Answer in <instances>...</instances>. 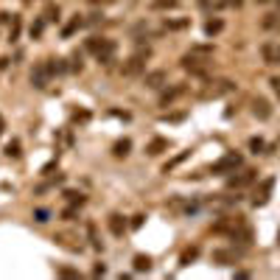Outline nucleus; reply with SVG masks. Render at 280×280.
<instances>
[{"label":"nucleus","mask_w":280,"mask_h":280,"mask_svg":"<svg viewBox=\"0 0 280 280\" xmlns=\"http://www.w3.org/2000/svg\"><path fill=\"white\" fill-rule=\"evenodd\" d=\"M87 51H93L101 64H110L112 56H115V42H112V39H104V37H90L87 39Z\"/></svg>","instance_id":"f257e3e1"},{"label":"nucleus","mask_w":280,"mask_h":280,"mask_svg":"<svg viewBox=\"0 0 280 280\" xmlns=\"http://www.w3.org/2000/svg\"><path fill=\"white\" fill-rule=\"evenodd\" d=\"M207 64H210V56H205V53H196V51H190L182 56V68L190 70L193 76H205L207 73Z\"/></svg>","instance_id":"f03ea898"},{"label":"nucleus","mask_w":280,"mask_h":280,"mask_svg":"<svg viewBox=\"0 0 280 280\" xmlns=\"http://www.w3.org/2000/svg\"><path fill=\"white\" fill-rule=\"evenodd\" d=\"M235 90V84L230 79H219V81H210V84L205 87V90L199 93V98L202 101H210V98H222V95H227V93H233Z\"/></svg>","instance_id":"7ed1b4c3"},{"label":"nucleus","mask_w":280,"mask_h":280,"mask_svg":"<svg viewBox=\"0 0 280 280\" xmlns=\"http://www.w3.org/2000/svg\"><path fill=\"white\" fill-rule=\"evenodd\" d=\"M241 165V154L238 152H227L224 157H219L216 163L210 165L213 174H235V168Z\"/></svg>","instance_id":"20e7f679"},{"label":"nucleus","mask_w":280,"mask_h":280,"mask_svg":"<svg viewBox=\"0 0 280 280\" xmlns=\"http://www.w3.org/2000/svg\"><path fill=\"white\" fill-rule=\"evenodd\" d=\"M146 59H148V51L146 53H135V56H129L126 62H123V76H140L143 70H146Z\"/></svg>","instance_id":"39448f33"},{"label":"nucleus","mask_w":280,"mask_h":280,"mask_svg":"<svg viewBox=\"0 0 280 280\" xmlns=\"http://www.w3.org/2000/svg\"><path fill=\"white\" fill-rule=\"evenodd\" d=\"M216 233H230L235 238V233H247V230H244V222H241V216H227V219H222V222L216 224Z\"/></svg>","instance_id":"423d86ee"},{"label":"nucleus","mask_w":280,"mask_h":280,"mask_svg":"<svg viewBox=\"0 0 280 280\" xmlns=\"http://www.w3.org/2000/svg\"><path fill=\"white\" fill-rule=\"evenodd\" d=\"M51 76H53V73H51V68H48V62H39L37 68H34V73H31V84L42 90V87H48Z\"/></svg>","instance_id":"0eeeda50"},{"label":"nucleus","mask_w":280,"mask_h":280,"mask_svg":"<svg viewBox=\"0 0 280 280\" xmlns=\"http://www.w3.org/2000/svg\"><path fill=\"white\" fill-rule=\"evenodd\" d=\"M272 188H275V180H264V182H261V188L255 190V196H252V205H255V207L266 205V202H269Z\"/></svg>","instance_id":"6e6552de"},{"label":"nucleus","mask_w":280,"mask_h":280,"mask_svg":"<svg viewBox=\"0 0 280 280\" xmlns=\"http://www.w3.org/2000/svg\"><path fill=\"white\" fill-rule=\"evenodd\" d=\"M252 112H255V118H261V121H269V118H272L269 101H266V98H255L252 101Z\"/></svg>","instance_id":"1a4fd4ad"},{"label":"nucleus","mask_w":280,"mask_h":280,"mask_svg":"<svg viewBox=\"0 0 280 280\" xmlns=\"http://www.w3.org/2000/svg\"><path fill=\"white\" fill-rule=\"evenodd\" d=\"M165 81H168V73H165V70H152V73H146V87H152V90H160Z\"/></svg>","instance_id":"9d476101"},{"label":"nucleus","mask_w":280,"mask_h":280,"mask_svg":"<svg viewBox=\"0 0 280 280\" xmlns=\"http://www.w3.org/2000/svg\"><path fill=\"white\" fill-rule=\"evenodd\" d=\"M238 255H241V252H235V249H216V252H213V261L222 264V266H227V264H235Z\"/></svg>","instance_id":"9b49d317"},{"label":"nucleus","mask_w":280,"mask_h":280,"mask_svg":"<svg viewBox=\"0 0 280 280\" xmlns=\"http://www.w3.org/2000/svg\"><path fill=\"white\" fill-rule=\"evenodd\" d=\"M252 180H255V171H252V168H244L238 177H230L227 185H230V188H244V185H249Z\"/></svg>","instance_id":"f8f14e48"},{"label":"nucleus","mask_w":280,"mask_h":280,"mask_svg":"<svg viewBox=\"0 0 280 280\" xmlns=\"http://www.w3.org/2000/svg\"><path fill=\"white\" fill-rule=\"evenodd\" d=\"M165 148H168V140H165V138H157V140H152V143L146 146V154H148V157H157V154L165 152Z\"/></svg>","instance_id":"ddd939ff"},{"label":"nucleus","mask_w":280,"mask_h":280,"mask_svg":"<svg viewBox=\"0 0 280 280\" xmlns=\"http://www.w3.org/2000/svg\"><path fill=\"white\" fill-rule=\"evenodd\" d=\"M110 230H112L115 235H123V230H126V222H123V216L112 213V216H110Z\"/></svg>","instance_id":"4468645a"},{"label":"nucleus","mask_w":280,"mask_h":280,"mask_svg":"<svg viewBox=\"0 0 280 280\" xmlns=\"http://www.w3.org/2000/svg\"><path fill=\"white\" fill-rule=\"evenodd\" d=\"M177 6H180V0H152V11H168Z\"/></svg>","instance_id":"2eb2a0df"},{"label":"nucleus","mask_w":280,"mask_h":280,"mask_svg":"<svg viewBox=\"0 0 280 280\" xmlns=\"http://www.w3.org/2000/svg\"><path fill=\"white\" fill-rule=\"evenodd\" d=\"M81 26H84V20H81V14H76V17H73V20H70V23H68V26H64V28H62V37H70V34H73V31H79V28H81Z\"/></svg>","instance_id":"dca6fc26"},{"label":"nucleus","mask_w":280,"mask_h":280,"mask_svg":"<svg viewBox=\"0 0 280 280\" xmlns=\"http://www.w3.org/2000/svg\"><path fill=\"white\" fill-rule=\"evenodd\" d=\"M199 6L205 11H222L224 6H227V0H199Z\"/></svg>","instance_id":"f3484780"},{"label":"nucleus","mask_w":280,"mask_h":280,"mask_svg":"<svg viewBox=\"0 0 280 280\" xmlns=\"http://www.w3.org/2000/svg\"><path fill=\"white\" fill-rule=\"evenodd\" d=\"M20 26H23L20 14H11V26H9V39H11V42H14L17 37H20Z\"/></svg>","instance_id":"a211bd4d"},{"label":"nucleus","mask_w":280,"mask_h":280,"mask_svg":"<svg viewBox=\"0 0 280 280\" xmlns=\"http://www.w3.org/2000/svg\"><path fill=\"white\" fill-rule=\"evenodd\" d=\"M152 269V258L148 255H135V272H148Z\"/></svg>","instance_id":"6ab92c4d"},{"label":"nucleus","mask_w":280,"mask_h":280,"mask_svg":"<svg viewBox=\"0 0 280 280\" xmlns=\"http://www.w3.org/2000/svg\"><path fill=\"white\" fill-rule=\"evenodd\" d=\"M188 26H190L188 17H180V20H165V28H168V31H182V28H188Z\"/></svg>","instance_id":"aec40b11"},{"label":"nucleus","mask_w":280,"mask_h":280,"mask_svg":"<svg viewBox=\"0 0 280 280\" xmlns=\"http://www.w3.org/2000/svg\"><path fill=\"white\" fill-rule=\"evenodd\" d=\"M180 93H182V87H171V90H165L163 95H160V104H163V106H168V104H171V101H174Z\"/></svg>","instance_id":"412c9836"},{"label":"nucleus","mask_w":280,"mask_h":280,"mask_svg":"<svg viewBox=\"0 0 280 280\" xmlns=\"http://www.w3.org/2000/svg\"><path fill=\"white\" fill-rule=\"evenodd\" d=\"M196 255H199V247H190V249H185V252H182V258H180V266H188L190 261H196Z\"/></svg>","instance_id":"4be33fe9"},{"label":"nucleus","mask_w":280,"mask_h":280,"mask_svg":"<svg viewBox=\"0 0 280 280\" xmlns=\"http://www.w3.org/2000/svg\"><path fill=\"white\" fill-rule=\"evenodd\" d=\"M224 28V23L222 20H207V26H205V34L207 37H213V34H219Z\"/></svg>","instance_id":"5701e85b"},{"label":"nucleus","mask_w":280,"mask_h":280,"mask_svg":"<svg viewBox=\"0 0 280 280\" xmlns=\"http://www.w3.org/2000/svg\"><path fill=\"white\" fill-rule=\"evenodd\" d=\"M129 148H132V143H129V140H118L115 143V157H126Z\"/></svg>","instance_id":"b1692460"},{"label":"nucleus","mask_w":280,"mask_h":280,"mask_svg":"<svg viewBox=\"0 0 280 280\" xmlns=\"http://www.w3.org/2000/svg\"><path fill=\"white\" fill-rule=\"evenodd\" d=\"M48 62V68H51V73L56 76V73H64V64H62V59H45Z\"/></svg>","instance_id":"393cba45"},{"label":"nucleus","mask_w":280,"mask_h":280,"mask_svg":"<svg viewBox=\"0 0 280 280\" xmlns=\"http://www.w3.org/2000/svg\"><path fill=\"white\" fill-rule=\"evenodd\" d=\"M45 20H59V6L48 3V9H45Z\"/></svg>","instance_id":"a878e982"},{"label":"nucleus","mask_w":280,"mask_h":280,"mask_svg":"<svg viewBox=\"0 0 280 280\" xmlns=\"http://www.w3.org/2000/svg\"><path fill=\"white\" fill-rule=\"evenodd\" d=\"M6 154H9V157H20V143L11 140L9 146H6Z\"/></svg>","instance_id":"bb28decb"},{"label":"nucleus","mask_w":280,"mask_h":280,"mask_svg":"<svg viewBox=\"0 0 280 280\" xmlns=\"http://www.w3.org/2000/svg\"><path fill=\"white\" fill-rule=\"evenodd\" d=\"M64 196H68V199L73 202V205H84V196H81V193H76V190H68Z\"/></svg>","instance_id":"cd10ccee"},{"label":"nucleus","mask_w":280,"mask_h":280,"mask_svg":"<svg viewBox=\"0 0 280 280\" xmlns=\"http://www.w3.org/2000/svg\"><path fill=\"white\" fill-rule=\"evenodd\" d=\"M87 233H90L93 247H95V249H101V241H98V235H95V224H87Z\"/></svg>","instance_id":"c85d7f7f"},{"label":"nucleus","mask_w":280,"mask_h":280,"mask_svg":"<svg viewBox=\"0 0 280 280\" xmlns=\"http://www.w3.org/2000/svg\"><path fill=\"white\" fill-rule=\"evenodd\" d=\"M264 146H266V143L261 140V138H252V140H249V148H252L255 154H258V152H264Z\"/></svg>","instance_id":"c756f323"},{"label":"nucleus","mask_w":280,"mask_h":280,"mask_svg":"<svg viewBox=\"0 0 280 280\" xmlns=\"http://www.w3.org/2000/svg\"><path fill=\"white\" fill-rule=\"evenodd\" d=\"M42 28H45V20H37L31 26V37H39V34H42Z\"/></svg>","instance_id":"7c9ffc66"},{"label":"nucleus","mask_w":280,"mask_h":280,"mask_svg":"<svg viewBox=\"0 0 280 280\" xmlns=\"http://www.w3.org/2000/svg\"><path fill=\"white\" fill-rule=\"evenodd\" d=\"M56 272H59L62 277H79V272H76V269H68V266H62V269H56Z\"/></svg>","instance_id":"2f4dec72"},{"label":"nucleus","mask_w":280,"mask_h":280,"mask_svg":"<svg viewBox=\"0 0 280 280\" xmlns=\"http://www.w3.org/2000/svg\"><path fill=\"white\" fill-rule=\"evenodd\" d=\"M48 216H51V213H48V210H42V207H39V210L34 213V219H37V222H48Z\"/></svg>","instance_id":"473e14b6"},{"label":"nucleus","mask_w":280,"mask_h":280,"mask_svg":"<svg viewBox=\"0 0 280 280\" xmlns=\"http://www.w3.org/2000/svg\"><path fill=\"white\" fill-rule=\"evenodd\" d=\"M70 68H73V70H81V68H84V64H81V56H79V53H73V64H70Z\"/></svg>","instance_id":"72a5a7b5"},{"label":"nucleus","mask_w":280,"mask_h":280,"mask_svg":"<svg viewBox=\"0 0 280 280\" xmlns=\"http://www.w3.org/2000/svg\"><path fill=\"white\" fill-rule=\"evenodd\" d=\"M269 84H272V90H275V95H277V98H280V79H272Z\"/></svg>","instance_id":"f704fd0d"},{"label":"nucleus","mask_w":280,"mask_h":280,"mask_svg":"<svg viewBox=\"0 0 280 280\" xmlns=\"http://www.w3.org/2000/svg\"><path fill=\"white\" fill-rule=\"evenodd\" d=\"M93 275H106V266H104V264H98V266L93 269Z\"/></svg>","instance_id":"c9c22d12"},{"label":"nucleus","mask_w":280,"mask_h":280,"mask_svg":"<svg viewBox=\"0 0 280 280\" xmlns=\"http://www.w3.org/2000/svg\"><path fill=\"white\" fill-rule=\"evenodd\" d=\"M227 6H241V0H227Z\"/></svg>","instance_id":"e433bc0d"},{"label":"nucleus","mask_w":280,"mask_h":280,"mask_svg":"<svg viewBox=\"0 0 280 280\" xmlns=\"http://www.w3.org/2000/svg\"><path fill=\"white\" fill-rule=\"evenodd\" d=\"M3 129H6V123H3V118H0V135H3Z\"/></svg>","instance_id":"4c0bfd02"},{"label":"nucleus","mask_w":280,"mask_h":280,"mask_svg":"<svg viewBox=\"0 0 280 280\" xmlns=\"http://www.w3.org/2000/svg\"><path fill=\"white\" fill-rule=\"evenodd\" d=\"M255 3H269V0H255Z\"/></svg>","instance_id":"58836bf2"},{"label":"nucleus","mask_w":280,"mask_h":280,"mask_svg":"<svg viewBox=\"0 0 280 280\" xmlns=\"http://www.w3.org/2000/svg\"><path fill=\"white\" fill-rule=\"evenodd\" d=\"M90 3H104V0H90Z\"/></svg>","instance_id":"ea45409f"},{"label":"nucleus","mask_w":280,"mask_h":280,"mask_svg":"<svg viewBox=\"0 0 280 280\" xmlns=\"http://www.w3.org/2000/svg\"><path fill=\"white\" fill-rule=\"evenodd\" d=\"M277 62H280V51H277Z\"/></svg>","instance_id":"a19ab883"},{"label":"nucleus","mask_w":280,"mask_h":280,"mask_svg":"<svg viewBox=\"0 0 280 280\" xmlns=\"http://www.w3.org/2000/svg\"><path fill=\"white\" fill-rule=\"evenodd\" d=\"M23 3H31V0H23Z\"/></svg>","instance_id":"79ce46f5"},{"label":"nucleus","mask_w":280,"mask_h":280,"mask_svg":"<svg viewBox=\"0 0 280 280\" xmlns=\"http://www.w3.org/2000/svg\"><path fill=\"white\" fill-rule=\"evenodd\" d=\"M277 238H280V235H277Z\"/></svg>","instance_id":"37998d69"}]
</instances>
